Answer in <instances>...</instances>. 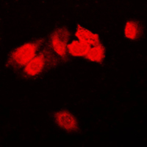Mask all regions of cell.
I'll use <instances>...</instances> for the list:
<instances>
[{"label": "cell", "mask_w": 147, "mask_h": 147, "mask_svg": "<svg viewBox=\"0 0 147 147\" xmlns=\"http://www.w3.org/2000/svg\"><path fill=\"white\" fill-rule=\"evenodd\" d=\"M61 64L58 57L47 47V44L40 52L26 65L18 74L27 80H34L44 77Z\"/></svg>", "instance_id": "obj_2"}, {"label": "cell", "mask_w": 147, "mask_h": 147, "mask_svg": "<svg viewBox=\"0 0 147 147\" xmlns=\"http://www.w3.org/2000/svg\"><path fill=\"white\" fill-rule=\"evenodd\" d=\"M70 38L69 29L65 26H58L49 33L47 39V47L58 57L61 63H68L72 60L68 52Z\"/></svg>", "instance_id": "obj_3"}, {"label": "cell", "mask_w": 147, "mask_h": 147, "mask_svg": "<svg viewBox=\"0 0 147 147\" xmlns=\"http://www.w3.org/2000/svg\"><path fill=\"white\" fill-rule=\"evenodd\" d=\"M124 37L131 41H137L144 35V26L137 19H130L125 22L123 29Z\"/></svg>", "instance_id": "obj_6"}, {"label": "cell", "mask_w": 147, "mask_h": 147, "mask_svg": "<svg viewBox=\"0 0 147 147\" xmlns=\"http://www.w3.org/2000/svg\"><path fill=\"white\" fill-rule=\"evenodd\" d=\"M47 44L44 38H35L14 47L8 52L5 63L7 69L18 74L40 52Z\"/></svg>", "instance_id": "obj_1"}, {"label": "cell", "mask_w": 147, "mask_h": 147, "mask_svg": "<svg viewBox=\"0 0 147 147\" xmlns=\"http://www.w3.org/2000/svg\"><path fill=\"white\" fill-rule=\"evenodd\" d=\"M54 123L60 130L66 133L78 134L80 132V124L75 115L65 109L54 113L52 115Z\"/></svg>", "instance_id": "obj_4"}, {"label": "cell", "mask_w": 147, "mask_h": 147, "mask_svg": "<svg viewBox=\"0 0 147 147\" xmlns=\"http://www.w3.org/2000/svg\"><path fill=\"white\" fill-rule=\"evenodd\" d=\"M102 44V41L72 40L68 46V52L71 58L82 57L85 59L92 49Z\"/></svg>", "instance_id": "obj_5"}, {"label": "cell", "mask_w": 147, "mask_h": 147, "mask_svg": "<svg viewBox=\"0 0 147 147\" xmlns=\"http://www.w3.org/2000/svg\"><path fill=\"white\" fill-rule=\"evenodd\" d=\"M74 36L77 40H89V41H101L99 35L97 33H94L90 30L81 25L80 24H77Z\"/></svg>", "instance_id": "obj_7"}]
</instances>
